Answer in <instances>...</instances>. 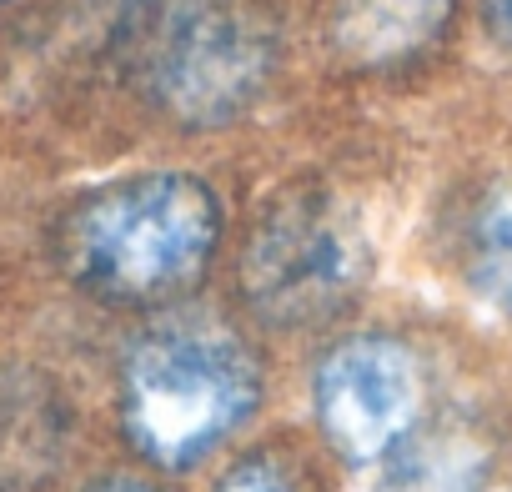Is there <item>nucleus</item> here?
I'll list each match as a JSON object with an SVG mask.
<instances>
[{"label":"nucleus","instance_id":"nucleus-1","mask_svg":"<svg viewBox=\"0 0 512 492\" xmlns=\"http://www.w3.org/2000/svg\"><path fill=\"white\" fill-rule=\"evenodd\" d=\"M221 246V201L191 171H146L86 191L56 226L61 272L111 307L191 292Z\"/></svg>","mask_w":512,"mask_h":492},{"label":"nucleus","instance_id":"nucleus-2","mask_svg":"<svg viewBox=\"0 0 512 492\" xmlns=\"http://www.w3.org/2000/svg\"><path fill=\"white\" fill-rule=\"evenodd\" d=\"M116 56L181 126H226L277 71V31L236 0H121Z\"/></svg>","mask_w":512,"mask_h":492},{"label":"nucleus","instance_id":"nucleus-3","mask_svg":"<svg viewBox=\"0 0 512 492\" xmlns=\"http://www.w3.org/2000/svg\"><path fill=\"white\" fill-rule=\"evenodd\" d=\"M121 427L156 467H191L216 452L262 402L251 347L216 322H161L121 362Z\"/></svg>","mask_w":512,"mask_h":492},{"label":"nucleus","instance_id":"nucleus-4","mask_svg":"<svg viewBox=\"0 0 512 492\" xmlns=\"http://www.w3.org/2000/svg\"><path fill=\"white\" fill-rule=\"evenodd\" d=\"M367 236L327 191H287L256 216L241 252V297L267 327L307 332L342 317L367 287Z\"/></svg>","mask_w":512,"mask_h":492},{"label":"nucleus","instance_id":"nucleus-5","mask_svg":"<svg viewBox=\"0 0 512 492\" xmlns=\"http://www.w3.org/2000/svg\"><path fill=\"white\" fill-rule=\"evenodd\" d=\"M422 402V362L387 332L337 342L312 377L317 427L347 462H387L422 427Z\"/></svg>","mask_w":512,"mask_h":492},{"label":"nucleus","instance_id":"nucleus-6","mask_svg":"<svg viewBox=\"0 0 512 492\" xmlns=\"http://www.w3.org/2000/svg\"><path fill=\"white\" fill-rule=\"evenodd\" d=\"M76 417L61 382L31 362H0V492H46L71 457Z\"/></svg>","mask_w":512,"mask_h":492},{"label":"nucleus","instance_id":"nucleus-7","mask_svg":"<svg viewBox=\"0 0 512 492\" xmlns=\"http://www.w3.org/2000/svg\"><path fill=\"white\" fill-rule=\"evenodd\" d=\"M452 21V0H332V36L352 66L422 56Z\"/></svg>","mask_w":512,"mask_h":492},{"label":"nucleus","instance_id":"nucleus-8","mask_svg":"<svg viewBox=\"0 0 512 492\" xmlns=\"http://www.w3.org/2000/svg\"><path fill=\"white\" fill-rule=\"evenodd\" d=\"M487 482V442L462 427H417L392 457L377 492H482Z\"/></svg>","mask_w":512,"mask_h":492},{"label":"nucleus","instance_id":"nucleus-9","mask_svg":"<svg viewBox=\"0 0 512 492\" xmlns=\"http://www.w3.org/2000/svg\"><path fill=\"white\" fill-rule=\"evenodd\" d=\"M467 282L487 307L512 312V181H497L467 221Z\"/></svg>","mask_w":512,"mask_h":492},{"label":"nucleus","instance_id":"nucleus-10","mask_svg":"<svg viewBox=\"0 0 512 492\" xmlns=\"http://www.w3.org/2000/svg\"><path fill=\"white\" fill-rule=\"evenodd\" d=\"M216 492H297V482H292V472L277 457L251 452V457H241V462L226 467V477L216 482Z\"/></svg>","mask_w":512,"mask_h":492},{"label":"nucleus","instance_id":"nucleus-11","mask_svg":"<svg viewBox=\"0 0 512 492\" xmlns=\"http://www.w3.org/2000/svg\"><path fill=\"white\" fill-rule=\"evenodd\" d=\"M482 16H487V31L512 51V0H482Z\"/></svg>","mask_w":512,"mask_h":492},{"label":"nucleus","instance_id":"nucleus-12","mask_svg":"<svg viewBox=\"0 0 512 492\" xmlns=\"http://www.w3.org/2000/svg\"><path fill=\"white\" fill-rule=\"evenodd\" d=\"M91 492H156V487H146V482H131V477H111V482H101V487H91Z\"/></svg>","mask_w":512,"mask_h":492},{"label":"nucleus","instance_id":"nucleus-13","mask_svg":"<svg viewBox=\"0 0 512 492\" xmlns=\"http://www.w3.org/2000/svg\"><path fill=\"white\" fill-rule=\"evenodd\" d=\"M0 6H6V0H0Z\"/></svg>","mask_w":512,"mask_h":492}]
</instances>
